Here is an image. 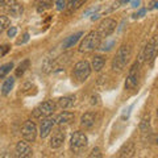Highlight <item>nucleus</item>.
Wrapping results in <instances>:
<instances>
[{
    "label": "nucleus",
    "mask_w": 158,
    "mask_h": 158,
    "mask_svg": "<svg viewBox=\"0 0 158 158\" xmlns=\"http://www.w3.org/2000/svg\"><path fill=\"white\" fill-rule=\"evenodd\" d=\"M106 65V59L103 58L102 56H95L92 58V63H91V67L94 69L95 71H100L103 67Z\"/></svg>",
    "instance_id": "nucleus-19"
},
{
    "label": "nucleus",
    "mask_w": 158,
    "mask_h": 158,
    "mask_svg": "<svg viewBox=\"0 0 158 158\" xmlns=\"http://www.w3.org/2000/svg\"><path fill=\"white\" fill-rule=\"evenodd\" d=\"M90 158H94V157H96V158H100L102 157V153H100V149L99 148H94L92 152H91V154L88 156Z\"/></svg>",
    "instance_id": "nucleus-27"
},
{
    "label": "nucleus",
    "mask_w": 158,
    "mask_h": 158,
    "mask_svg": "<svg viewBox=\"0 0 158 158\" xmlns=\"http://www.w3.org/2000/svg\"><path fill=\"white\" fill-rule=\"evenodd\" d=\"M63 141H65V135H63V132L58 131L53 135V137L50 138V148L52 149H58V148H61Z\"/></svg>",
    "instance_id": "nucleus-16"
},
{
    "label": "nucleus",
    "mask_w": 158,
    "mask_h": 158,
    "mask_svg": "<svg viewBox=\"0 0 158 158\" xmlns=\"http://www.w3.org/2000/svg\"><path fill=\"white\" fill-rule=\"evenodd\" d=\"M92 67L87 61H79L75 66H74V71L73 75L75 77V79H78L79 82H85L86 79L90 77Z\"/></svg>",
    "instance_id": "nucleus-6"
},
{
    "label": "nucleus",
    "mask_w": 158,
    "mask_h": 158,
    "mask_svg": "<svg viewBox=\"0 0 158 158\" xmlns=\"http://www.w3.org/2000/svg\"><path fill=\"white\" fill-rule=\"evenodd\" d=\"M140 66H141L140 61H137L133 63V66L131 67L129 73H128V77H127V82H125L127 90H133V88L137 87L138 79H140Z\"/></svg>",
    "instance_id": "nucleus-7"
},
{
    "label": "nucleus",
    "mask_w": 158,
    "mask_h": 158,
    "mask_svg": "<svg viewBox=\"0 0 158 158\" xmlns=\"http://www.w3.org/2000/svg\"><path fill=\"white\" fill-rule=\"evenodd\" d=\"M21 135L24 137V140H27L29 142H32L36 140L37 137V127L33 121H25V124L23 125Z\"/></svg>",
    "instance_id": "nucleus-9"
},
{
    "label": "nucleus",
    "mask_w": 158,
    "mask_h": 158,
    "mask_svg": "<svg viewBox=\"0 0 158 158\" xmlns=\"http://www.w3.org/2000/svg\"><path fill=\"white\" fill-rule=\"evenodd\" d=\"M74 103H75V96H63L57 100V106L62 110H66V108L73 107Z\"/></svg>",
    "instance_id": "nucleus-17"
},
{
    "label": "nucleus",
    "mask_w": 158,
    "mask_h": 158,
    "mask_svg": "<svg viewBox=\"0 0 158 158\" xmlns=\"http://www.w3.org/2000/svg\"><path fill=\"white\" fill-rule=\"evenodd\" d=\"M132 57V48L131 45H123L118 48L115 58L112 61V69L113 71H123L128 65L129 59Z\"/></svg>",
    "instance_id": "nucleus-1"
},
{
    "label": "nucleus",
    "mask_w": 158,
    "mask_h": 158,
    "mask_svg": "<svg viewBox=\"0 0 158 158\" xmlns=\"http://www.w3.org/2000/svg\"><path fill=\"white\" fill-rule=\"evenodd\" d=\"M87 144H88V140L85 133L81 131L74 132V135L71 136V140H70V148L74 153H81L87 146Z\"/></svg>",
    "instance_id": "nucleus-5"
},
{
    "label": "nucleus",
    "mask_w": 158,
    "mask_h": 158,
    "mask_svg": "<svg viewBox=\"0 0 158 158\" xmlns=\"http://www.w3.org/2000/svg\"><path fill=\"white\" fill-rule=\"evenodd\" d=\"M16 156L21 157V158H29L33 156V150L31 145H29V141L24 140V141H19L16 145Z\"/></svg>",
    "instance_id": "nucleus-11"
},
{
    "label": "nucleus",
    "mask_w": 158,
    "mask_h": 158,
    "mask_svg": "<svg viewBox=\"0 0 158 158\" xmlns=\"http://www.w3.org/2000/svg\"><path fill=\"white\" fill-rule=\"evenodd\" d=\"M102 36L99 34L98 31H91L90 33H87L83 41L79 45V52L81 53H91L94 50H96L100 46Z\"/></svg>",
    "instance_id": "nucleus-2"
},
{
    "label": "nucleus",
    "mask_w": 158,
    "mask_h": 158,
    "mask_svg": "<svg viewBox=\"0 0 158 158\" xmlns=\"http://www.w3.org/2000/svg\"><path fill=\"white\" fill-rule=\"evenodd\" d=\"M9 25H11V20H9L8 16H0V33H3L6 29L9 28Z\"/></svg>",
    "instance_id": "nucleus-24"
},
{
    "label": "nucleus",
    "mask_w": 158,
    "mask_h": 158,
    "mask_svg": "<svg viewBox=\"0 0 158 158\" xmlns=\"http://www.w3.org/2000/svg\"><path fill=\"white\" fill-rule=\"evenodd\" d=\"M56 7L58 11H65L67 8V2L66 0H56Z\"/></svg>",
    "instance_id": "nucleus-26"
},
{
    "label": "nucleus",
    "mask_w": 158,
    "mask_h": 158,
    "mask_svg": "<svg viewBox=\"0 0 158 158\" xmlns=\"http://www.w3.org/2000/svg\"><path fill=\"white\" fill-rule=\"evenodd\" d=\"M87 0H67V8L70 11H75V9L81 8Z\"/></svg>",
    "instance_id": "nucleus-23"
},
{
    "label": "nucleus",
    "mask_w": 158,
    "mask_h": 158,
    "mask_svg": "<svg viewBox=\"0 0 158 158\" xmlns=\"http://www.w3.org/2000/svg\"><path fill=\"white\" fill-rule=\"evenodd\" d=\"M116 25L117 24L113 19H104L103 21H100V24H99L98 32L102 37H108L110 34H112L113 32H115Z\"/></svg>",
    "instance_id": "nucleus-8"
},
{
    "label": "nucleus",
    "mask_w": 158,
    "mask_h": 158,
    "mask_svg": "<svg viewBox=\"0 0 158 158\" xmlns=\"http://www.w3.org/2000/svg\"><path fill=\"white\" fill-rule=\"evenodd\" d=\"M136 153V146H135V142H127L120 149L118 152V157L120 158H131L135 156Z\"/></svg>",
    "instance_id": "nucleus-14"
},
{
    "label": "nucleus",
    "mask_w": 158,
    "mask_h": 158,
    "mask_svg": "<svg viewBox=\"0 0 158 158\" xmlns=\"http://www.w3.org/2000/svg\"><path fill=\"white\" fill-rule=\"evenodd\" d=\"M6 7H7L8 13L13 17H20L24 13L23 4H20L17 0H8V2L6 3Z\"/></svg>",
    "instance_id": "nucleus-12"
},
{
    "label": "nucleus",
    "mask_w": 158,
    "mask_h": 158,
    "mask_svg": "<svg viewBox=\"0 0 158 158\" xmlns=\"http://www.w3.org/2000/svg\"><path fill=\"white\" fill-rule=\"evenodd\" d=\"M157 113H158V111H157Z\"/></svg>",
    "instance_id": "nucleus-33"
},
{
    "label": "nucleus",
    "mask_w": 158,
    "mask_h": 158,
    "mask_svg": "<svg viewBox=\"0 0 158 158\" xmlns=\"http://www.w3.org/2000/svg\"><path fill=\"white\" fill-rule=\"evenodd\" d=\"M53 6V0H37L36 7L38 12H44Z\"/></svg>",
    "instance_id": "nucleus-21"
},
{
    "label": "nucleus",
    "mask_w": 158,
    "mask_h": 158,
    "mask_svg": "<svg viewBox=\"0 0 158 158\" xmlns=\"http://www.w3.org/2000/svg\"><path fill=\"white\" fill-rule=\"evenodd\" d=\"M138 4H140V2H138V0H136V2H133V3H132V6H133V7H137Z\"/></svg>",
    "instance_id": "nucleus-32"
},
{
    "label": "nucleus",
    "mask_w": 158,
    "mask_h": 158,
    "mask_svg": "<svg viewBox=\"0 0 158 158\" xmlns=\"http://www.w3.org/2000/svg\"><path fill=\"white\" fill-rule=\"evenodd\" d=\"M56 124H57V121H56V118H54L53 116H48L45 118H42L41 127H40V136H41L42 138L48 137L49 135H50L53 127Z\"/></svg>",
    "instance_id": "nucleus-10"
},
{
    "label": "nucleus",
    "mask_w": 158,
    "mask_h": 158,
    "mask_svg": "<svg viewBox=\"0 0 158 158\" xmlns=\"http://www.w3.org/2000/svg\"><path fill=\"white\" fill-rule=\"evenodd\" d=\"M157 54H158V36H153L145 45L138 61H140V63H142V62L150 63V62H153V59L157 57Z\"/></svg>",
    "instance_id": "nucleus-3"
},
{
    "label": "nucleus",
    "mask_w": 158,
    "mask_h": 158,
    "mask_svg": "<svg viewBox=\"0 0 158 158\" xmlns=\"http://www.w3.org/2000/svg\"><path fill=\"white\" fill-rule=\"evenodd\" d=\"M29 65H31V61H29V59H24V61L20 63V65L17 66V69H16V77L17 78L23 77L24 73L27 71V69L29 67Z\"/></svg>",
    "instance_id": "nucleus-22"
},
{
    "label": "nucleus",
    "mask_w": 158,
    "mask_h": 158,
    "mask_svg": "<svg viewBox=\"0 0 158 158\" xmlns=\"http://www.w3.org/2000/svg\"><path fill=\"white\" fill-rule=\"evenodd\" d=\"M83 36V32H78V33H75V34H73V36H70V37H67L65 41H63V44H62V48L63 49H69V48H73L75 44L79 41V38H81Z\"/></svg>",
    "instance_id": "nucleus-18"
},
{
    "label": "nucleus",
    "mask_w": 158,
    "mask_h": 158,
    "mask_svg": "<svg viewBox=\"0 0 158 158\" xmlns=\"http://www.w3.org/2000/svg\"><path fill=\"white\" fill-rule=\"evenodd\" d=\"M91 104H99V96L98 95L91 96Z\"/></svg>",
    "instance_id": "nucleus-31"
},
{
    "label": "nucleus",
    "mask_w": 158,
    "mask_h": 158,
    "mask_svg": "<svg viewBox=\"0 0 158 158\" xmlns=\"http://www.w3.org/2000/svg\"><path fill=\"white\" fill-rule=\"evenodd\" d=\"M56 121H57L58 125H67V124H70V123L74 121V113L65 111V112L59 113V115L56 117Z\"/></svg>",
    "instance_id": "nucleus-15"
},
{
    "label": "nucleus",
    "mask_w": 158,
    "mask_h": 158,
    "mask_svg": "<svg viewBox=\"0 0 158 158\" xmlns=\"http://www.w3.org/2000/svg\"><path fill=\"white\" fill-rule=\"evenodd\" d=\"M95 120H96L95 113L86 112L85 115L81 117V125H82V128H85V129H90V128H92L94 124H95Z\"/></svg>",
    "instance_id": "nucleus-13"
},
{
    "label": "nucleus",
    "mask_w": 158,
    "mask_h": 158,
    "mask_svg": "<svg viewBox=\"0 0 158 158\" xmlns=\"http://www.w3.org/2000/svg\"><path fill=\"white\" fill-rule=\"evenodd\" d=\"M56 107H57V104L53 100H46L34 108L32 111V116L34 118H45L52 115L54 110H56Z\"/></svg>",
    "instance_id": "nucleus-4"
},
{
    "label": "nucleus",
    "mask_w": 158,
    "mask_h": 158,
    "mask_svg": "<svg viewBox=\"0 0 158 158\" xmlns=\"http://www.w3.org/2000/svg\"><path fill=\"white\" fill-rule=\"evenodd\" d=\"M148 128H149V117H148V120H146V118H144L142 123H141V131L142 132H146Z\"/></svg>",
    "instance_id": "nucleus-28"
},
{
    "label": "nucleus",
    "mask_w": 158,
    "mask_h": 158,
    "mask_svg": "<svg viewBox=\"0 0 158 158\" xmlns=\"http://www.w3.org/2000/svg\"><path fill=\"white\" fill-rule=\"evenodd\" d=\"M17 33V29L16 27H9L8 28V37H15Z\"/></svg>",
    "instance_id": "nucleus-29"
},
{
    "label": "nucleus",
    "mask_w": 158,
    "mask_h": 158,
    "mask_svg": "<svg viewBox=\"0 0 158 158\" xmlns=\"http://www.w3.org/2000/svg\"><path fill=\"white\" fill-rule=\"evenodd\" d=\"M29 40V34L28 33H24V36H23V38H20L19 41H17V45H21V44H25L27 41Z\"/></svg>",
    "instance_id": "nucleus-30"
},
{
    "label": "nucleus",
    "mask_w": 158,
    "mask_h": 158,
    "mask_svg": "<svg viewBox=\"0 0 158 158\" xmlns=\"http://www.w3.org/2000/svg\"><path fill=\"white\" fill-rule=\"evenodd\" d=\"M12 69H13V63L12 62H8V63H6V65L0 66V79L4 78V77H7V74L11 71Z\"/></svg>",
    "instance_id": "nucleus-25"
},
{
    "label": "nucleus",
    "mask_w": 158,
    "mask_h": 158,
    "mask_svg": "<svg viewBox=\"0 0 158 158\" xmlns=\"http://www.w3.org/2000/svg\"><path fill=\"white\" fill-rule=\"evenodd\" d=\"M13 85H15V78H12V77L7 78L6 81H4L3 86H2V94L3 95H8V94L11 92V90L13 88Z\"/></svg>",
    "instance_id": "nucleus-20"
}]
</instances>
